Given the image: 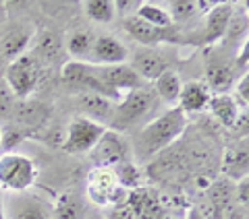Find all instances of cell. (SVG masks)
<instances>
[{
  "instance_id": "obj_1",
  "label": "cell",
  "mask_w": 249,
  "mask_h": 219,
  "mask_svg": "<svg viewBox=\"0 0 249 219\" xmlns=\"http://www.w3.org/2000/svg\"><path fill=\"white\" fill-rule=\"evenodd\" d=\"M187 124H189V116L178 106H173L160 116H154L137 132L135 143L131 147L133 157H137L139 161H147L156 155L164 153L170 145H175L181 139Z\"/></svg>"
},
{
  "instance_id": "obj_2",
  "label": "cell",
  "mask_w": 249,
  "mask_h": 219,
  "mask_svg": "<svg viewBox=\"0 0 249 219\" xmlns=\"http://www.w3.org/2000/svg\"><path fill=\"white\" fill-rule=\"evenodd\" d=\"M160 99L158 95L154 93L152 87L147 85H142L133 91H127L124 95L121 97V101L116 104L114 110V116H112V122L108 130H114V132H127V130H133L137 126H143L154 118V112L158 108Z\"/></svg>"
},
{
  "instance_id": "obj_3",
  "label": "cell",
  "mask_w": 249,
  "mask_h": 219,
  "mask_svg": "<svg viewBox=\"0 0 249 219\" xmlns=\"http://www.w3.org/2000/svg\"><path fill=\"white\" fill-rule=\"evenodd\" d=\"M206 209L199 211L206 219H245L247 211L237 203L235 182L222 178L210 184L206 192Z\"/></svg>"
},
{
  "instance_id": "obj_4",
  "label": "cell",
  "mask_w": 249,
  "mask_h": 219,
  "mask_svg": "<svg viewBox=\"0 0 249 219\" xmlns=\"http://www.w3.org/2000/svg\"><path fill=\"white\" fill-rule=\"evenodd\" d=\"M2 75L9 83L15 99H27L31 91L37 87V81H40L42 75V62L31 52H27L17 60H13L11 64H6Z\"/></svg>"
},
{
  "instance_id": "obj_5",
  "label": "cell",
  "mask_w": 249,
  "mask_h": 219,
  "mask_svg": "<svg viewBox=\"0 0 249 219\" xmlns=\"http://www.w3.org/2000/svg\"><path fill=\"white\" fill-rule=\"evenodd\" d=\"M37 168L27 155L6 153L0 157V186L11 192H25L36 182Z\"/></svg>"
},
{
  "instance_id": "obj_6",
  "label": "cell",
  "mask_w": 249,
  "mask_h": 219,
  "mask_svg": "<svg viewBox=\"0 0 249 219\" xmlns=\"http://www.w3.org/2000/svg\"><path fill=\"white\" fill-rule=\"evenodd\" d=\"M88 194L98 207H112L124 203L129 197V190H124L119 184L114 174V168H100L96 166L88 176Z\"/></svg>"
},
{
  "instance_id": "obj_7",
  "label": "cell",
  "mask_w": 249,
  "mask_h": 219,
  "mask_svg": "<svg viewBox=\"0 0 249 219\" xmlns=\"http://www.w3.org/2000/svg\"><path fill=\"white\" fill-rule=\"evenodd\" d=\"M93 155V161L100 168H116L124 161H133V153H131V145L121 132L104 130L100 137L96 147L89 151Z\"/></svg>"
},
{
  "instance_id": "obj_8",
  "label": "cell",
  "mask_w": 249,
  "mask_h": 219,
  "mask_svg": "<svg viewBox=\"0 0 249 219\" xmlns=\"http://www.w3.org/2000/svg\"><path fill=\"white\" fill-rule=\"evenodd\" d=\"M104 126L91 122L83 116H77V118L69 124L65 141H62V149L71 155H79V153H89L96 143L100 141V137L104 135Z\"/></svg>"
},
{
  "instance_id": "obj_9",
  "label": "cell",
  "mask_w": 249,
  "mask_h": 219,
  "mask_svg": "<svg viewBox=\"0 0 249 219\" xmlns=\"http://www.w3.org/2000/svg\"><path fill=\"white\" fill-rule=\"evenodd\" d=\"M93 73H96L98 81L119 101L127 91H133L137 87H142V85H145L137 77L135 70L129 66V62H124V64H112V66H93Z\"/></svg>"
},
{
  "instance_id": "obj_10",
  "label": "cell",
  "mask_w": 249,
  "mask_h": 219,
  "mask_svg": "<svg viewBox=\"0 0 249 219\" xmlns=\"http://www.w3.org/2000/svg\"><path fill=\"white\" fill-rule=\"evenodd\" d=\"M62 79H65L69 87L79 89L81 93H98V95H104L119 104V99L98 81L96 73H93V66L88 64V62H77V60L67 62V64L62 66Z\"/></svg>"
},
{
  "instance_id": "obj_11",
  "label": "cell",
  "mask_w": 249,
  "mask_h": 219,
  "mask_svg": "<svg viewBox=\"0 0 249 219\" xmlns=\"http://www.w3.org/2000/svg\"><path fill=\"white\" fill-rule=\"evenodd\" d=\"M4 217L6 219H54L52 207L46 205L42 199L31 197L25 192H13L9 201H4Z\"/></svg>"
},
{
  "instance_id": "obj_12",
  "label": "cell",
  "mask_w": 249,
  "mask_h": 219,
  "mask_svg": "<svg viewBox=\"0 0 249 219\" xmlns=\"http://www.w3.org/2000/svg\"><path fill=\"white\" fill-rule=\"evenodd\" d=\"M127 201L131 203V207L135 209L139 219H173L164 199L152 188L142 186V188L129 190Z\"/></svg>"
},
{
  "instance_id": "obj_13",
  "label": "cell",
  "mask_w": 249,
  "mask_h": 219,
  "mask_svg": "<svg viewBox=\"0 0 249 219\" xmlns=\"http://www.w3.org/2000/svg\"><path fill=\"white\" fill-rule=\"evenodd\" d=\"M129 60V50L112 35H98L93 40L88 64L91 66H112V64H124Z\"/></svg>"
},
{
  "instance_id": "obj_14",
  "label": "cell",
  "mask_w": 249,
  "mask_h": 219,
  "mask_svg": "<svg viewBox=\"0 0 249 219\" xmlns=\"http://www.w3.org/2000/svg\"><path fill=\"white\" fill-rule=\"evenodd\" d=\"M129 66L135 70L143 83H154L166 68H170L168 60L154 48H137L131 56Z\"/></svg>"
},
{
  "instance_id": "obj_15",
  "label": "cell",
  "mask_w": 249,
  "mask_h": 219,
  "mask_svg": "<svg viewBox=\"0 0 249 219\" xmlns=\"http://www.w3.org/2000/svg\"><path fill=\"white\" fill-rule=\"evenodd\" d=\"M77 106H79L83 118H88V120L106 128V126H110V122H112L116 101L108 99L104 95H98V93H79Z\"/></svg>"
},
{
  "instance_id": "obj_16",
  "label": "cell",
  "mask_w": 249,
  "mask_h": 219,
  "mask_svg": "<svg viewBox=\"0 0 249 219\" xmlns=\"http://www.w3.org/2000/svg\"><path fill=\"white\" fill-rule=\"evenodd\" d=\"M232 4L231 2H216L212 9L206 13L204 31H201V44H214L227 35L229 21L232 17Z\"/></svg>"
},
{
  "instance_id": "obj_17",
  "label": "cell",
  "mask_w": 249,
  "mask_h": 219,
  "mask_svg": "<svg viewBox=\"0 0 249 219\" xmlns=\"http://www.w3.org/2000/svg\"><path fill=\"white\" fill-rule=\"evenodd\" d=\"M29 44H31V31L15 27L9 33H4L0 37V64H11L13 60L27 54Z\"/></svg>"
},
{
  "instance_id": "obj_18",
  "label": "cell",
  "mask_w": 249,
  "mask_h": 219,
  "mask_svg": "<svg viewBox=\"0 0 249 219\" xmlns=\"http://www.w3.org/2000/svg\"><path fill=\"white\" fill-rule=\"evenodd\" d=\"M210 97H212V93L208 91V87L204 83L189 81V83L183 85L177 106L181 108L187 116H189V114H199V112H204V110H208Z\"/></svg>"
},
{
  "instance_id": "obj_19",
  "label": "cell",
  "mask_w": 249,
  "mask_h": 219,
  "mask_svg": "<svg viewBox=\"0 0 249 219\" xmlns=\"http://www.w3.org/2000/svg\"><path fill=\"white\" fill-rule=\"evenodd\" d=\"M208 110L212 112V116L227 128H232L241 114V106L235 101V97L231 93H216L208 101Z\"/></svg>"
},
{
  "instance_id": "obj_20",
  "label": "cell",
  "mask_w": 249,
  "mask_h": 219,
  "mask_svg": "<svg viewBox=\"0 0 249 219\" xmlns=\"http://www.w3.org/2000/svg\"><path fill=\"white\" fill-rule=\"evenodd\" d=\"M124 29L127 33L133 37L135 42L143 44V46H156V44H162L168 40V29H158V27H152L150 23L142 21L139 17H127L124 19Z\"/></svg>"
},
{
  "instance_id": "obj_21",
  "label": "cell",
  "mask_w": 249,
  "mask_h": 219,
  "mask_svg": "<svg viewBox=\"0 0 249 219\" xmlns=\"http://www.w3.org/2000/svg\"><path fill=\"white\" fill-rule=\"evenodd\" d=\"M235 83V68H232L229 62H210L208 68H206V87L208 91H214L216 93H229V89L232 87Z\"/></svg>"
},
{
  "instance_id": "obj_22",
  "label": "cell",
  "mask_w": 249,
  "mask_h": 219,
  "mask_svg": "<svg viewBox=\"0 0 249 219\" xmlns=\"http://www.w3.org/2000/svg\"><path fill=\"white\" fill-rule=\"evenodd\" d=\"M222 170L227 180H231V182H239L241 178H247V141L245 139L237 147L224 151Z\"/></svg>"
},
{
  "instance_id": "obj_23",
  "label": "cell",
  "mask_w": 249,
  "mask_h": 219,
  "mask_svg": "<svg viewBox=\"0 0 249 219\" xmlns=\"http://www.w3.org/2000/svg\"><path fill=\"white\" fill-rule=\"evenodd\" d=\"M154 93L158 95V99L166 101V104H177L178 95H181V89H183V81H181V75L173 68H166L158 79L154 81Z\"/></svg>"
},
{
  "instance_id": "obj_24",
  "label": "cell",
  "mask_w": 249,
  "mask_h": 219,
  "mask_svg": "<svg viewBox=\"0 0 249 219\" xmlns=\"http://www.w3.org/2000/svg\"><path fill=\"white\" fill-rule=\"evenodd\" d=\"M96 35L88 29H75V31H69L67 40L62 42L65 44L67 52L77 60V62H88L89 58V52H91V46Z\"/></svg>"
},
{
  "instance_id": "obj_25",
  "label": "cell",
  "mask_w": 249,
  "mask_h": 219,
  "mask_svg": "<svg viewBox=\"0 0 249 219\" xmlns=\"http://www.w3.org/2000/svg\"><path fill=\"white\" fill-rule=\"evenodd\" d=\"M46 116H48V110H46V106L37 104V101L21 99V101H15L11 118L15 122H19V124H25V126H34V124L44 122Z\"/></svg>"
},
{
  "instance_id": "obj_26",
  "label": "cell",
  "mask_w": 249,
  "mask_h": 219,
  "mask_svg": "<svg viewBox=\"0 0 249 219\" xmlns=\"http://www.w3.org/2000/svg\"><path fill=\"white\" fill-rule=\"evenodd\" d=\"M52 217L54 219H85V207L79 201V197H75L71 192H65L54 203Z\"/></svg>"
},
{
  "instance_id": "obj_27",
  "label": "cell",
  "mask_w": 249,
  "mask_h": 219,
  "mask_svg": "<svg viewBox=\"0 0 249 219\" xmlns=\"http://www.w3.org/2000/svg\"><path fill=\"white\" fill-rule=\"evenodd\" d=\"M62 48H65V44H62L60 40V35L56 33H44L40 40H37L36 44V50L31 52L37 60H46V62H54V60H58L60 58V54H62Z\"/></svg>"
},
{
  "instance_id": "obj_28",
  "label": "cell",
  "mask_w": 249,
  "mask_h": 219,
  "mask_svg": "<svg viewBox=\"0 0 249 219\" xmlns=\"http://www.w3.org/2000/svg\"><path fill=\"white\" fill-rule=\"evenodd\" d=\"M135 17H139L142 21L150 23L152 27H158V29H168L173 25L168 11L162 4H156V2H142L135 13Z\"/></svg>"
},
{
  "instance_id": "obj_29",
  "label": "cell",
  "mask_w": 249,
  "mask_h": 219,
  "mask_svg": "<svg viewBox=\"0 0 249 219\" xmlns=\"http://www.w3.org/2000/svg\"><path fill=\"white\" fill-rule=\"evenodd\" d=\"M114 174L124 190H135V188H142L143 186V174L135 161H124L121 166H116Z\"/></svg>"
},
{
  "instance_id": "obj_30",
  "label": "cell",
  "mask_w": 249,
  "mask_h": 219,
  "mask_svg": "<svg viewBox=\"0 0 249 219\" xmlns=\"http://www.w3.org/2000/svg\"><path fill=\"white\" fill-rule=\"evenodd\" d=\"M85 15L96 23H112L116 17L114 0H88L83 2Z\"/></svg>"
},
{
  "instance_id": "obj_31",
  "label": "cell",
  "mask_w": 249,
  "mask_h": 219,
  "mask_svg": "<svg viewBox=\"0 0 249 219\" xmlns=\"http://www.w3.org/2000/svg\"><path fill=\"white\" fill-rule=\"evenodd\" d=\"M168 15H170V21H177V23H185L196 17V13L199 11V6L196 0H177V2H170L168 4Z\"/></svg>"
},
{
  "instance_id": "obj_32",
  "label": "cell",
  "mask_w": 249,
  "mask_h": 219,
  "mask_svg": "<svg viewBox=\"0 0 249 219\" xmlns=\"http://www.w3.org/2000/svg\"><path fill=\"white\" fill-rule=\"evenodd\" d=\"M15 95L6 83L2 70H0V120H9L13 116V108H15Z\"/></svg>"
},
{
  "instance_id": "obj_33",
  "label": "cell",
  "mask_w": 249,
  "mask_h": 219,
  "mask_svg": "<svg viewBox=\"0 0 249 219\" xmlns=\"http://www.w3.org/2000/svg\"><path fill=\"white\" fill-rule=\"evenodd\" d=\"M108 219H139L135 209L131 207L129 201L119 203V205H112L108 207Z\"/></svg>"
},
{
  "instance_id": "obj_34",
  "label": "cell",
  "mask_w": 249,
  "mask_h": 219,
  "mask_svg": "<svg viewBox=\"0 0 249 219\" xmlns=\"http://www.w3.org/2000/svg\"><path fill=\"white\" fill-rule=\"evenodd\" d=\"M235 101L237 104L247 110V104H249V79H247V75H241V79L237 83V89H235Z\"/></svg>"
},
{
  "instance_id": "obj_35",
  "label": "cell",
  "mask_w": 249,
  "mask_h": 219,
  "mask_svg": "<svg viewBox=\"0 0 249 219\" xmlns=\"http://www.w3.org/2000/svg\"><path fill=\"white\" fill-rule=\"evenodd\" d=\"M235 197L237 203L247 211L249 207V178H241L239 182H235Z\"/></svg>"
},
{
  "instance_id": "obj_36",
  "label": "cell",
  "mask_w": 249,
  "mask_h": 219,
  "mask_svg": "<svg viewBox=\"0 0 249 219\" xmlns=\"http://www.w3.org/2000/svg\"><path fill=\"white\" fill-rule=\"evenodd\" d=\"M139 4H142V2H131V0H114V11L127 19V17H133V15L137 13Z\"/></svg>"
},
{
  "instance_id": "obj_37",
  "label": "cell",
  "mask_w": 249,
  "mask_h": 219,
  "mask_svg": "<svg viewBox=\"0 0 249 219\" xmlns=\"http://www.w3.org/2000/svg\"><path fill=\"white\" fill-rule=\"evenodd\" d=\"M187 219H206V217L199 213V209H191L189 213H187Z\"/></svg>"
},
{
  "instance_id": "obj_38",
  "label": "cell",
  "mask_w": 249,
  "mask_h": 219,
  "mask_svg": "<svg viewBox=\"0 0 249 219\" xmlns=\"http://www.w3.org/2000/svg\"><path fill=\"white\" fill-rule=\"evenodd\" d=\"M0 219H4V197L0 192Z\"/></svg>"
},
{
  "instance_id": "obj_39",
  "label": "cell",
  "mask_w": 249,
  "mask_h": 219,
  "mask_svg": "<svg viewBox=\"0 0 249 219\" xmlns=\"http://www.w3.org/2000/svg\"><path fill=\"white\" fill-rule=\"evenodd\" d=\"M0 147H2V130H0Z\"/></svg>"
},
{
  "instance_id": "obj_40",
  "label": "cell",
  "mask_w": 249,
  "mask_h": 219,
  "mask_svg": "<svg viewBox=\"0 0 249 219\" xmlns=\"http://www.w3.org/2000/svg\"><path fill=\"white\" fill-rule=\"evenodd\" d=\"M4 219H6V217H4Z\"/></svg>"
}]
</instances>
